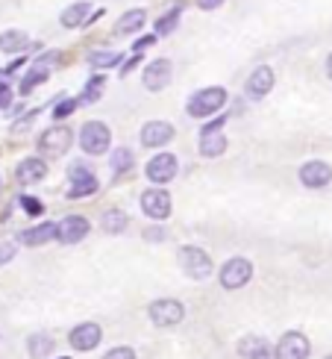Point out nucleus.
<instances>
[{"label":"nucleus","mask_w":332,"mask_h":359,"mask_svg":"<svg viewBox=\"0 0 332 359\" xmlns=\"http://www.w3.org/2000/svg\"><path fill=\"white\" fill-rule=\"evenodd\" d=\"M224 104H226V92L221 89V85H212V89H200V92H194L192 100H189V115H194V118H206V115L218 112Z\"/></svg>","instance_id":"1"},{"label":"nucleus","mask_w":332,"mask_h":359,"mask_svg":"<svg viewBox=\"0 0 332 359\" xmlns=\"http://www.w3.org/2000/svg\"><path fill=\"white\" fill-rule=\"evenodd\" d=\"M109 127L106 124H100V121H85L82 124V130H80V148L85 153H92V156H100V153H106L109 150Z\"/></svg>","instance_id":"2"},{"label":"nucleus","mask_w":332,"mask_h":359,"mask_svg":"<svg viewBox=\"0 0 332 359\" xmlns=\"http://www.w3.org/2000/svg\"><path fill=\"white\" fill-rule=\"evenodd\" d=\"M180 268L192 280H206V277H212V256L203 248H182L180 251Z\"/></svg>","instance_id":"3"},{"label":"nucleus","mask_w":332,"mask_h":359,"mask_svg":"<svg viewBox=\"0 0 332 359\" xmlns=\"http://www.w3.org/2000/svg\"><path fill=\"white\" fill-rule=\"evenodd\" d=\"M71 139H74V133H71L68 127H50L48 133H41V139H38V150L45 153L48 160H59V156L68 153Z\"/></svg>","instance_id":"4"},{"label":"nucleus","mask_w":332,"mask_h":359,"mask_svg":"<svg viewBox=\"0 0 332 359\" xmlns=\"http://www.w3.org/2000/svg\"><path fill=\"white\" fill-rule=\"evenodd\" d=\"M182 318H185V309H182L180 300L165 297V300H153V304H150V321L156 327H174Z\"/></svg>","instance_id":"5"},{"label":"nucleus","mask_w":332,"mask_h":359,"mask_svg":"<svg viewBox=\"0 0 332 359\" xmlns=\"http://www.w3.org/2000/svg\"><path fill=\"white\" fill-rule=\"evenodd\" d=\"M253 277V265L247 260H229L224 268H221V286L224 289H241V286H247V280Z\"/></svg>","instance_id":"6"},{"label":"nucleus","mask_w":332,"mask_h":359,"mask_svg":"<svg viewBox=\"0 0 332 359\" xmlns=\"http://www.w3.org/2000/svg\"><path fill=\"white\" fill-rule=\"evenodd\" d=\"M68 177H71L68 197H85V195H94L97 192V177L85 165H74V168L68 171Z\"/></svg>","instance_id":"7"},{"label":"nucleus","mask_w":332,"mask_h":359,"mask_svg":"<svg viewBox=\"0 0 332 359\" xmlns=\"http://www.w3.org/2000/svg\"><path fill=\"white\" fill-rule=\"evenodd\" d=\"M171 77H174V71H171V62L168 59H156L150 62L147 68H144V89L147 92H162L165 85L171 83Z\"/></svg>","instance_id":"8"},{"label":"nucleus","mask_w":332,"mask_h":359,"mask_svg":"<svg viewBox=\"0 0 332 359\" xmlns=\"http://www.w3.org/2000/svg\"><path fill=\"white\" fill-rule=\"evenodd\" d=\"M300 183L309 185V189H324V185L332 183V168L321 160H312L300 168Z\"/></svg>","instance_id":"9"},{"label":"nucleus","mask_w":332,"mask_h":359,"mask_svg":"<svg viewBox=\"0 0 332 359\" xmlns=\"http://www.w3.org/2000/svg\"><path fill=\"white\" fill-rule=\"evenodd\" d=\"M309 356V339L303 333H285L277 344V359H306Z\"/></svg>","instance_id":"10"},{"label":"nucleus","mask_w":332,"mask_h":359,"mask_svg":"<svg viewBox=\"0 0 332 359\" xmlns=\"http://www.w3.org/2000/svg\"><path fill=\"white\" fill-rule=\"evenodd\" d=\"M141 209L150 215V218H168L171 215V195L165 189H150L141 195Z\"/></svg>","instance_id":"11"},{"label":"nucleus","mask_w":332,"mask_h":359,"mask_svg":"<svg viewBox=\"0 0 332 359\" xmlns=\"http://www.w3.org/2000/svg\"><path fill=\"white\" fill-rule=\"evenodd\" d=\"M147 177L153 183H171L177 177V156L171 153H159L147 162Z\"/></svg>","instance_id":"12"},{"label":"nucleus","mask_w":332,"mask_h":359,"mask_svg":"<svg viewBox=\"0 0 332 359\" xmlns=\"http://www.w3.org/2000/svg\"><path fill=\"white\" fill-rule=\"evenodd\" d=\"M100 339H103V333H100V327L92 321L71 330V348L74 351H94L100 344Z\"/></svg>","instance_id":"13"},{"label":"nucleus","mask_w":332,"mask_h":359,"mask_svg":"<svg viewBox=\"0 0 332 359\" xmlns=\"http://www.w3.org/2000/svg\"><path fill=\"white\" fill-rule=\"evenodd\" d=\"M171 139H174V127L165 121H150L141 127V145H147V148H162Z\"/></svg>","instance_id":"14"},{"label":"nucleus","mask_w":332,"mask_h":359,"mask_svg":"<svg viewBox=\"0 0 332 359\" xmlns=\"http://www.w3.org/2000/svg\"><path fill=\"white\" fill-rule=\"evenodd\" d=\"M89 221L82 218V215H71V218H65L59 224V241H65V245H77V241H82L85 236H89Z\"/></svg>","instance_id":"15"},{"label":"nucleus","mask_w":332,"mask_h":359,"mask_svg":"<svg viewBox=\"0 0 332 359\" xmlns=\"http://www.w3.org/2000/svg\"><path fill=\"white\" fill-rule=\"evenodd\" d=\"M270 89H273V71L268 65L256 68L253 74L247 77V94L250 97H265Z\"/></svg>","instance_id":"16"},{"label":"nucleus","mask_w":332,"mask_h":359,"mask_svg":"<svg viewBox=\"0 0 332 359\" xmlns=\"http://www.w3.org/2000/svg\"><path fill=\"white\" fill-rule=\"evenodd\" d=\"M50 239H59V224H38L33 230H24V233L18 236L21 245H45V241Z\"/></svg>","instance_id":"17"},{"label":"nucleus","mask_w":332,"mask_h":359,"mask_svg":"<svg viewBox=\"0 0 332 359\" xmlns=\"http://www.w3.org/2000/svg\"><path fill=\"white\" fill-rule=\"evenodd\" d=\"M238 351H241L244 359H277V351H273L265 339H256V336L244 339V342L238 344Z\"/></svg>","instance_id":"18"},{"label":"nucleus","mask_w":332,"mask_h":359,"mask_svg":"<svg viewBox=\"0 0 332 359\" xmlns=\"http://www.w3.org/2000/svg\"><path fill=\"white\" fill-rule=\"evenodd\" d=\"M45 177H48V162H41V160H24V162H18V180L24 185L41 183Z\"/></svg>","instance_id":"19"},{"label":"nucleus","mask_w":332,"mask_h":359,"mask_svg":"<svg viewBox=\"0 0 332 359\" xmlns=\"http://www.w3.org/2000/svg\"><path fill=\"white\" fill-rule=\"evenodd\" d=\"M144 21H147L144 9H129V12H124V15H121V21L115 24V33H118V36H129V33L141 30Z\"/></svg>","instance_id":"20"},{"label":"nucleus","mask_w":332,"mask_h":359,"mask_svg":"<svg viewBox=\"0 0 332 359\" xmlns=\"http://www.w3.org/2000/svg\"><path fill=\"white\" fill-rule=\"evenodd\" d=\"M226 150V139L221 133H206L200 139V153L206 156V160H215V156H221Z\"/></svg>","instance_id":"21"},{"label":"nucleus","mask_w":332,"mask_h":359,"mask_svg":"<svg viewBox=\"0 0 332 359\" xmlns=\"http://www.w3.org/2000/svg\"><path fill=\"white\" fill-rule=\"evenodd\" d=\"M89 12H92V6L85 3V0H80V3H74V6H68L62 12V27H80V24H85Z\"/></svg>","instance_id":"22"},{"label":"nucleus","mask_w":332,"mask_h":359,"mask_svg":"<svg viewBox=\"0 0 332 359\" xmlns=\"http://www.w3.org/2000/svg\"><path fill=\"white\" fill-rule=\"evenodd\" d=\"M27 351H30L33 359H45L53 351V339L48 333H36V336H30V342H27Z\"/></svg>","instance_id":"23"},{"label":"nucleus","mask_w":332,"mask_h":359,"mask_svg":"<svg viewBox=\"0 0 332 359\" xmlns=\"http://www.w3.org/2000/svg\"><path fill=\"white\" fill-rule=\"evenodd\" d=\"M27 33L21 30H6L3 36H0V50H6V53H21L27 48Z\"/></svg>","instance_id":"24"},{"label":"nucleus","mask_w":332,"mask_h":359,"mask_svg":"<svg viewBox=\"0 0 332 359\" xmlns=\"http://www.w3.org/2000/svg\"><path fill=\"white\" fill-rule=\"evenodd\" d=\"M100 227L106 230V233H124L127 230V215L121 212V209H106L103 212V218H100Z\"/></svg>","instance_id":"25"},{"label":"nucleus","mask_w":332,"mask_h":359,"mask_svg":"<svg viewBox=\"0 0 332 359\" xmlns=\"http://www.w3.org/2000/svg\"><path fill=\"white\" fill-rule=\"evenodd\" d=\"M45 80H48V68H45V65H33V71H30V74L24 77V83H21V94H30L36 85L45 83Z\"/></svg>","instance_id":"26"},{"label":"nucleus","mask_w":332,"mask_h":359,"mask_svg":"<svg viewBox=\"0 0 332 359\" xmlns=\"http://www.w3.org/2000/svg\"><path fill=\"white\" fill-rule=\"evenodd\" d=\"M112 171H115V174H124V171H129V168H133V153H129L127 148H118V150H115L112 153Z\"/></svg>","instance_id":"27"},{"label":"nucleus","mask_w":332,"mask_h":359,"mask_svg":"<svg viewBox=\"0 0 332 359\" xmlns=\"http://www.w3.org/2000/svg\"><path fill=\"white\" fill-rule=\"evenodd\" d=\"M89 62L94 68H112V65H118L121 62V53H109V50H94L89 56Z\"/></svg>","instance_id":"28"},{"label":"nucleus","mask_w":332,"mask_h":359,"mask_svg":"<svg viewBox=\"0 0 332 359\" xmlns=\"http://www.w3.org/2000/svg\"><path fill=\"white\" fill-rule=\"evenodd\" d=\"M177 21H180V9H171L168 15H162V21L156 24V33L159 36H171V33L177 30Z\"/></svg>","instance_id":"29"},{"label":"nucleus","mask_w":332,"mask_h":359,"mask_svg":"<svg viewBox=\"0 0 332 359\" xmlns=\"http://www.w3.org/2000/svg\"><path fill=\"white\" fill-rule=\"evenodd\" d=\"M74 109H77L74 100H59V104L53 106V118H56V121H62V118H68V115L74 112Z\"/></svg>","instance_id":"30"},{"label":"nucleus","mask_w":332,"mask_h":359,"mask_svg":"<svg viewBox=\"0 0 332 359\" xmlns=\"http://www.w3.org/2000/svg\"><path fill=\"white\" fill-rule=\"evenodd\" d=\"M100 89H103V77H97V80H92L89 85H85V100H89V104H92V100H97Z\"/></svg>","instance_id":"31"},{"label":"nucleus","mask_w":332,"mask_h":359,"mask_svg":"<svg viewBox=\"0 0 332 359\" xmlns=\"http://www.w3.org/2000/svg\"><path fill=\"white\" fill-rule=\"evenodd\" d=\"M21 206H24L27 215H38V212H41V200H36V197H21Z\"/></svg>","instance_id":"32"},{"label":"nucleus","mask_w":332,"mask_h":359,"mask_svg":"<svg viewBox=\"0 0 332 359\" xmlns=\"http://www.w3.org/2000/svg\"><path fill=\"white\" fill-rule=\"evenodd\" d=\"M103 359H136V353H133V348H115Z\"/></svg>","instance_id":"33"},{"label":"nucleus","mask_w":332,"mask_h":359,"mask_svg":"<svg viewBox=\"0 0 332 359\" xmlns=\"http://www.w3.org/2000/svg\"><path fill=\"white\" fill-rule=\"evenodd\" d=\"M12 256H15V245H12V241H3V245H0V265H6Z\"/></svg>","instance_id":"34"},{"label":"nucleus","mask_w":332,"mask_h":359,"mask_svg":"<svg viewBox=\"0 0 332 359\" xmlns=\"http://www.w3.org/2000/svg\"><path fill=\"white\" fill-rule=\"evenodd\" d=\"M36 115H38V112H27V118H21V121L12 124V133H21V130H27V127H30V124L36 121Z\"/></svg>","instance_id":"35"},{"label":"nucleus","mask_w":332,"mask_h":359,"mask_svg":"<svg viewBox=\"0 0 332 359\" xmlns=\"http://www.w3.org/2000/svg\"><path fill=\"white\" fill-rule=\"evenodd\" d=\"M9 100H12V89H9L6 83H0V109L9 106Z\"/></svg>","instance_id":"36"},{"label":"nucleus","mask_w":332,"mask_h":359,"mask_svg":"<svg viewBox=\"0 0 332 359\" xmlns=\"http://www.w3.org/2000/svg\"><path fill=\"white\" fill-rule=\"evenodd\" d=\"M221 3H224V0H197V6L206 9V12H209V9H218Z\"/></svg>","instance_id":"37"},{"label":"nucleus","mask_w":332,"mask_h":359,"mask_svg":"<svg viewBox=\"0 0 332 359\" xmlns=\"http://www.w3.org/2000/svg\"><path fill=\"white\" fill-rule=\"evenodd\" d=\"M153 41H156L153 36H144V38H138V41H136V53H141L144 48H150V45H153Z\"/></svg>","instance_id":"38"},{"label":"nucleus","mask_w":332,"mask_h":359,"mask_svg":"<svg viewBox=\"0 0 332 359\" xmlns=\"http://www.w3.org/2000/svg\"><path fill=\"white\" fill-rule=\"evenodd\" d=\"M162 236H165V233H162V230H159V227H150V230H147V239H153V241H159Z\"/></svg>","instance_id":"39"},{"label":"nucleus","mask_w":332,"mask_h":359,"mask_svg":"<svg viewBox=\"0 0 332 359\" xmlns=\"http://www.w3.org/2000/svg\"><path fill=\"white\" fill-rule=\"evenodd\" d=\"M326 74H329V80H332V56L326 59Z\"/></svg>","instance_id":"40"},{"label":"nucleus","mask_w":332,"mask_h":359,"mask_svg":"<svg viewBox=\"0 0 332 359\" xmlns=\"http://www.w3.org/2000/svg\"><path fill=\"white\" fill-rule=\"evenodd\" d=\"M326 359H332V356H326Z\"/></svg>","instance_id":"41"},{"label":"nucleus","mask_w":332,"mask_h":359,"mask_svg":"<svg viewBox=\"0 0 332 359\" xmlns=\"http://www.w3.org/2000/svg\"><path fill=\"white\" fill-rule=\"evenodd\" d=\"M62 359H65V356H62Z\"/></svg>","instance_id":"42"}]
</instances>
